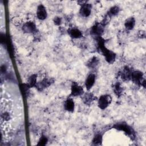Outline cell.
<instances>
[{
  "label": "cell",
  "mask_w": 146,
  "mask_h": 146,
  "mask_svg": "<svg viewBox=\"0 0 146 146\" xmlns=\"http://www.w3.org/2000/svg\"><path fill=\"white\" fill-rule=\"evenodd\" d=\"M96 40L98 42V49L102 53L106 61L110 64L113 63L116 58V54L105 46L104 40L101 36L97 37Z\"/></svg>",
  "instance_id": "cell-1"
},
{
  "label": "cell",
  "mask_w": 146,
  "mask_h": 146,
  "mask_svg": "<svg viewBox=\"0 0 146 146\" xmlns=\"http://www.w3.org/2000/svg\"><path fill=\"white\" fill-rule=\"evenodd\" d=\"M113 128L116 129L124 131L129 137L132 139L134 138L135 136L133 129L129 125L125 123H120L116 124L115 125H113Z\"/></svg>",
  "instance_id": "cell-2"
},
{
  "label": "cell",
  "mask_w": 146,
  "mask_h": 146,
  "mask_svg": "<svg viewBox=\"0 0 146 146\" xmlns=\"http://www.w3.org/2000/svg\"><path fill=\"white\" fill-rule=\"evenodd\" d=\"M112 98L109 95H103L98 100V106L102 110L106 109L111 103Z\"/></svg>",
  "instance_id": "cell-3"
},
{
  "label": "cell",
  "mask_w": 146,
  "mask_h": 146,
  "mask_svg": "<svg viewBox=\"0 0 146 146\" xmlns=\"http://www.w3.org/2000/svg\"><path fill=\"white\" fill-rule=\"evenodd\" d=\"M104 31V26L100 23H96L91 28V34L99 37L102 34Z\"/></svg>",
  "instance_id": "cell-4"
},
{
  "label": "cell",
  "mask_w": 146,
  "mask_h": 146,
  "mask_svg": "<svg viewBox=\"0 0 146 146\" xmlns=\"http://www.w3.org/2000/svg\"><path fill=\"white\" fill-rule=\"evenodd\" d=\"M83 94V88L76 82H73L71 88V95L72 96H78Z\"/></svg>",
  "instance_id": "cell-5"
},
{
  "label": "cell",
  "mask_w": 146,
  "mask_h": 146,
  "mask_svg": "<svg viewBox=\"0 0 146 146\" xmlns=\"http://www.w3.org/2000/svg\"><path fill=\"white\" fill-rule=\"evenodd\" d=\"M143 74L142 72L140 71H135L132 72L131 79L132 81L137 84H141L142 81L144 80L143 79Z\"/></svg>",
  "instance_id": "cell-6"
},
{
  "label": "cell",
  "mask_w": 146,
  "mask_h": 146,
  "mask_svg": "<svg viewBox=\"0 0 146 146\" xmlns=\"http://www.w3.org/2000/svg\"><path fill=\"white\" fill-rule=\"evenodd\" d=\"M92 6L91 4L87 3V2L82 5H81V7L79 11L80 14L84 17H88L91 12Z\"/></svg>",
  "instance_id": "cell-7"
},
{
  "label": "cell",
  "mask_w": 146,
  "mask_h": 146,
  "mask_svg": "<svg viewBox=\"0 0 146 146\" xmlns=\"http://www.w3.org/2000/svg\"><path fill=\"white\" fill-rule=\"evenodd\" d=\"M36 15L38 18L40 20H44L47 18V11L45 7L43 5H39L38 6Z\"/></svg>",
  "instance_id": "cell-8"
},
{
  "label": "cell",
  "mask_w": 146,
  "mask_h": 146,
  "mask_svg": "<svg viewBox=\"0 0 146 146\" xmlns=\"http://www.w3.org/2000/svg\"><path fill=\"white\" fill-rule=\"evenodd\" d=\"M22 30L26 33H32L36 31V26L33 22H27L25 23L22 27Z\"/></svg>",
  "instance_id": "cell-9"
},
{
  "label": "cell",
  "mask_w": 146,
  "mask_h": 146,
  "mask_svg": "<svg viewBox=\"0 0 146 146\" xmlns=\"http://www.w3.org/2000/svg\"><path fill=\"white\" fill-rule=\"evenodd\" d=\"M95 82V76L93 74H90L86 78L85 86L87 90H90L94 86Z\"/></svg>",
  "instance_id": "cell-10"
},
{
  "label": "cell",
  "mask_w": 146,
  "mask_h": 146,
  "mask_svg": "<svg viewBox=\"0 0 146 146\" xmlns=\"http://www.w3.org/2000/svg\"><path fill=\"white\" fill-rule=\"evenodd\" d=\"M131 74L132 71L128 67H125L120 74V76L124 80H129L131 79Z\"/></svg>",
  "instance_id": "cell-11"
},
{
  "label": "cell",
  "mask_w": 146,
  "mask_h": 146,
  "mask_svg": "<svg viewBox=\"0 0 146 146\" xmlns=\"http://www.w3.org/2000/svg\"><path fill=\"white\" fill-rule=\"evenodd\" d=\"M64 108L68 112H72L74 110V102L71 98H68L64 104Z\"/></svg>",
  "instance_id": "cell-12"
},
{
  "label": "cell",
  "mask_w": 146,
  "mask_h": 146,
  "mask_svg": "<svg viewBox=\"0 0 146 146\" xmlns=\"http://www.w3.org/2000/svg\"><path fill=\"white\" fill-rule=\"evenodd\" d=\"M68 34L71 38H75V39L79 38L82 36V32L79 29L76 28H73L69 30Z\"/></svg>",
  "instance_id": "cell-13"
},
{
  "label": "cell",
  "mask_w": 146,
  "mask_h": 146,
  "mask_svg": "<svg viewBox=\"0 0 146 146\" xmlns=\"http://www.w3.org/2000/svg\"><path fill=\"white\" fill-rule=\"evenodd\" d=\"M135 25V19L133 17H130L126 19L124 23L125 28L128 30H132Z\"/></svg>",
  "instance_id": "cell-14"
},
{
  "label": "cell",
  "mask_w": 146,
  "mask_h": 146,
  "mask_svg": "<svg viewBox=\"0 0 146 146\" xmlns=\"http://www.w3.org/2000/svg\"><path fill=\"white\" fill-rule=\"evenodd\" d=\"M99 63V59L96 56H93L91 58L87 63V66L90 68H94L96 67Z\"/></svg>",
  "instance_id": "cell-15"
},
{
  "label": "cell",
  "mask_w": 146,
  "mask_h": 146,
  "mask_svg": "<svg viewBox=\"0 0 146 146\" xmlns=\"http://www.w3.org/2000/svg\"><path fill=\"white\" fill-rule=\"evenodd\" d=\"M113 92L117 96H120L121 95L123 92V88L120 83H119V82L116 83L113 87Z\"/></svg>",
  "instance_id": "cell-16"
},
{
  "label": "cell",
  "mask_w": 146,
  "mask_h": 146,
  "mask_svg": "<svg viewBox=\"0 0 146 146\" xmlns=\"http://www.w3.org/2000/svg\"><path fill=\"white\" fill-rule=\"evenodd\" d=\"M93 95L91 93H87L84 94L83 98V101L86 104H90L93 101Z\"/></svg>",
  "instance_id": "cell-17"
},
{
  "label": "cell",
  "mask_w": 146,
  "mask_h": 146,
  "mask_svg": "<svg viewBox=\"0 0 146 146\" xmlns=\"http://www.w3.org/2000/svg\"><path fill=\"white\" fill-rule=\"evenodd\" d=\"M119 12V7H117V6H114L110 8V9L107 13V15L110 18L112 16L116 15Z\"/></svg>",
  "instance_id": "cell-18"
},
{
  "label": "cell",
  "mask_w": 146,
  "mask_h": 146,
  "mask_svg": "<svg viewBox=\"0 0 146 146\" xmlns=\"http://www.w3.org/2000/svg\"><path fill=\"white\" fill-rule=\"evenodd\" d=\"M51 81L50 79H44L42 82H40V83L38 84V87L40 88V90H42L44 88L48 87L50 85H51Z\"/></svg>",
  "instance_id": "cell-19"
},
{
  "label": "cell",
  "mask_w": 146,
  "mask_h": 146,
  "mask_svg": "<svg viewBox=\"0 0 146 146\" xmlns=\"http://www.w3.org/2000/svg\"><path fill=\"white\" fill-rule=\"evenodd\" d=\"M36 75L33 74L30 76L29 79V86L30 87H34L36 85Z\"/></svg>",
  "instance_id": "cell-20"
},
{
  "label": "cell",
  "mask_w": 146,
  "mask_h": 146,
  "mask_svg": "<svg viewBox=\"0 0 146 146\" xmlns=\"http://www.w3.org/2000/svg\"><path fill=\"white\" fill-rule=\"evenodd\" d=\"M103 138L102 136L100 134L96 135L92 140V144L94 145H100L102 143Z\"/></svg>",
  "instance_id": "cell-21"
},
{
  "label": "cell",
  "mask_w": 146,
  "mask_h": 146,
  "mask_svg": "<svg viewBox=\"0 0 146 146\" xmlns=\"http://www.w3.org/2000/svg\"><path fill=\"white\" fill-rule=\"evenodd\" d=\"M47 141H48L47 138L44 136H42L40 137V140H39V141L38 143V145H44L47 144Z\"/></svg>",
  "instance_id": "cell-22"
},
{
  "label": "cell",
  "mask_w": 146,
  "mask_h": 146,
  "mask_svg": "<svg viewBox=\"0 0 146 146\" xmlns=\"http://www.w3.org/2000/svg\"><path fill=\"white\" fill-rule=\"evenodd\" d=\"M53 21H54V24L56 25H60V23L62 22V19L60 17H55L54 18Z\"/></svg>",
  "instance_id": "cell-23"
},
{
  "label": "cell",
  "mask_w": 146,
  "mask_h": 146,
  "mask_svg": "<svg viewBox=\"0 0 146 146\" xmlns=\"http://www.w3.org/2000/svg\"><path fill=\"white\" fill-rule=\"evenodd\" d=\"M1 72H5L6 71V66L5 65H2V66H1Z\"/></svg>",
  "instance_id": "cell-24"
}]
</instances>
